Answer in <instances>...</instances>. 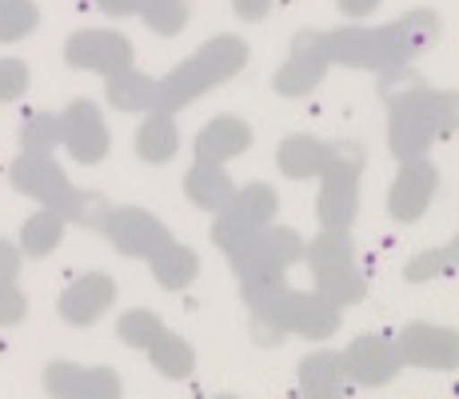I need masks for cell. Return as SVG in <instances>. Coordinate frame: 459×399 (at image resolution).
I'll use <instances>...</instances> for the list:
<instances>
[{"label":"cell","instance_id":"5b68a950","mask_svg":"<svg viewBox=\"0 0 459 399\" xmlns=\"http://www.w3.org/2000/svg\"><path fill=\"white\" fill-rule=\"evenodd\" d=\"M60 232H65V220H60V212H56V208H40L37 216L24 224L21 247H24L29 256H44V252H52V247H56Z\"/></svg>","mask_w":459,"mask_h":399},{"label":"cell","instance_id":"9c48e42d","mask_svg":"<svg viewBox=\"0 0 459 399\" xmlns=\"http://www.w3.org/2000/svg\"><path fill=\"white\" fill-rule=\"evenodd\" d=\"M24 80H29V68H24L21 60H0V100L21 92Z\"/></svg>","mask_w":459,"mask_h":399},{"label":"cell","instance_id":"8992f818","mask_svg":"<svg viewBox=\"0 0 459 399\" xmlns=\"http://www.w3.org/2000/svg\"><path fill=\"white\" fill-rule=\"evenodd\" d=\"M37 24V4L32 0H0V40H16Z\"/></svg>","mask_w":459,"mask_h":399},{"label":"cell","instance_id":"7a4b0ae2","mask_svg":"<svg viewBox=\"0 0 459 399\" xmlns=\"http://www.w3.org/2000/svg\"><path fill=\"white\" fill-rule=\"evenodd\" d=\"M60 136L68 140L81 160H96L104 152V124H100V112H96L92 100H73L60 120Z\"/></svg>","mask_w":459,"mask_h":399},{"label":"cell","instance_id":"7c38bea8","mask_svg":"<svg viewBox=\"0 0 459 399\" xmlns=\"http://www.w3.org/2000/svg\"><path fill=\"white\" fill-rule=\"evenodd\" d=\"M100 4H104V8H125L128 0H100Z\"/></svg>","mask_w":459,"mask_h":399},{"label":"cell","instance_id":"8fae6325","mask_svg":"<svg viewBox=\"0 0 459 399\" xmlns=\"http://www.w3.org/2000/svg\"><path fill=\"white\" fill-rule=\"evenodd\" d=\"M16 247L8 244V239H0V283H13V276H16Z\"/></svg>","mask_w":459,"mask_h":399},{"label":"cell","instance_id":"52a82bcc","mask_svg":"<svg viewBox=\"0 0 459 399\" xmlns=\"http://www.w3.org/2000/svg\"><path fill=\"white\" fill-rule=\"evenodd\" d=\"M60 140V120L52 117H32L29 124H24V144L32 148V156H40L44 148H52Z\"/></svg>","mask_w":459,"mask_h":399},{"label":"cell","instance_id":"ba28073f","mask_svg":"<svg viewBox=\"0 0 459 399\" xmlns=\"http://www.w3.org/2000/svg\"><path fill=\"white\" fill-rule=\"evenodd\" d=\"M24 291L16 288V283H0V324H16V319H24Z\"/></svg>","mask_w":459,"mask_h":399},{"label":"cell","instance_id":"6da1fadb","mask_svg":"<svg viewBox=\"0 0 459 399\" xmlns=\"http://www.w3.org/2000/svg\"><path fill=\"white\" fill-rule=\"evenodd\" d=\"M44 387L56 399H117V376L100 368H76V363H52L44 371Z\"/></svg>","mask_w":459,"mask_h":399},{"label":"cell","instance_id":"277c9868","mask_svg":"<svg viewBox=\"0 0 459 399\" xmlns=\"http://www.w3.org/2000/svg\"><path fill=\"white\" fill-rule=\"evenodd\" d=\"M68 60L88 68H125L128 65V40L112 32H81L68 40Z\"/></svg>","mask_w":459,"mask_h":399},{"label":"cell","instance_id":"3957f363","mask_svg":"<svg viewBox=\"0 0 459 399\" xmlns=\"http://www.w3.org/2000/svg\"><path fill=\"white\" fill-rule=\"evenodd\" d=\"M112 296H117V288L104 276L88 272V276H81L76 283H68V291L60 296V312H65L68 324H92V319L108 308Z\"/></svg>","mask_w":459,"mask_h":399},{"label":"cell","instance_id":"30bf717a","mask_svg":"<svg viewBox=\"0 0 459 399\" xmlns=\"http://www.w3.org/2000/svg\"><path fill=\"white\" fill-rule=\"evenodd\" d=\"M144 332H156V319H152V316H140V312H132V316L120 319V335H125L128 343H144V340H148Z\"/></svg>","mask_w":459,"mask_h":399}]
</instances>
